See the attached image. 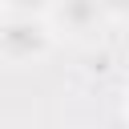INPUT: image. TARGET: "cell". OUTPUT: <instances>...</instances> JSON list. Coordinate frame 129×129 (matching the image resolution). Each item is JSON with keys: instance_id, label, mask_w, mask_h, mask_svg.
Wrapping results in <instances>:
<instances>
[{"instance_id": "obj_4", "label": "cell", "mask_w": 129, "mask_h": 129, "mask_svg": "<svg viewBox=\"0 0 129 129\" xmlns=\"http://www.w3.org/2000/svg\"><path fill=\"white\" fill-rule=\"evenodd\" d=\"M105 16H129V0H97Z\"/></svg>"}, {"instance_id": "obj_1", "label": "cell", "mask_w": 129, "mask_h": 129, "mask_svg": "<svg viewBox=\"0 0 129 129\" xmlns=\"http://www.w3.org/2000/svg\"><path fill=\"white\" fill-rule=\"evenodd\" d=\"M52 48V32L40 24V16H8L0 24V56L12 64L40 60Z\"/></svg>"}, {"instance_id": "obj_2", "label": "cell", "mask_w": 129, "mask_h": 129, "mask_svg": "<svg viewBox=\"0 0 129 129\" xmlns=\"http://www.w3.org/2000/svg\"><path fill=\"white\" fill-rule=\"evenodd\" d=\"M48 12H56L60 28L73 32V36H89V32L101 24V16H105L97 0H52Z\"/></svg>"}, {"instance_id": "obj_3", "label": "cell", "mask_w": 129, "mask_h": 129, "mask_svg": "<svg viewBox=\"0 0 129 129\" xmlns=\"http://www.w3.org/2000/svg\"><path fill=\"white\" fill-rule=\"evenodd\" d=\"M12 8V16H44L52 8V0H4Z\"/></svg>"}]
</instances>
